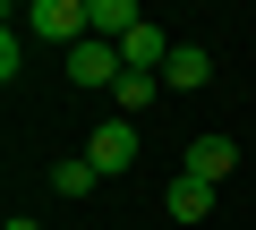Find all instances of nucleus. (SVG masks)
I'll use <instances>...</instances> for the list:
<instances>
[{
  "mask_svg": "<svg viewBox=\"0 0 256 230\" xmlns=\"http://www.w3.org/2000/svg\"><path fill=\"white\" fill-rule=\"evenodd\" d=\"M86 9H94V34H128V26H137V0H86Z\"/></svg>",
  "mask_w": 256,
  "mask_h": 230,
  "instance_id": "9d476101",
  "label": "nucleus"
},
{
  "mask_svg": "<svg viewBox=\"0 0 256 230\" xmlns=\"http://www.w3.org/2000/svg\"><path fill=\"white\" fill-rule=\"evenodd\" d=\"M68 77H77L86 94H111V85L128 77V60H120V43H111V34H86V43L68 51Z\"/></svg>",
  "mask_w": 256,
  "mask_h": 230,
  "instance_id": "7ed1b4c3",
  "label": "nucleus"
},
{
  "mask_svg": "<svg viewBox=\"0 0 256 230\" xmlns=\"http://www.w3.org/2000/svg\"><path fill=\"white\" fill-rule=\"evenodd\" d=\"M111 111H120V120H137V111H154V68H128V77L111 85Z\"/></svg>",
  "mask_w": 256,
  "mask_h": 230,
  "instance_id": "0eeeda50",
  "label": "nucleus"
},
{
  "mask_svg": "<svg viewBox=\"0 0 256 230\" xmlns=\"http://www.w3.org/2000/svg\"><path fill=\"white\" fill-rule=\"evenodd\" d=\"M171 51H180V43H162V26H154V17H137V26L120 34V60H128V68H154V77H162V68H171Z\"/></svg>",
  "mask_w": 256,
  "mask_h": 230,
  "instance_id": "39448f33",
  "label": "nucleus"
},
{
  "mask_svg": "<svg viewBox=\"0 0 256 230\" xmlns=\"http://www.w3.org/2000/svg\"><path fill=\"white\" fill-rule=\"evenodd\" d=\"M94 188H102V171H94V162H86V154H77V162H60V171H52V196H94Z\"/></svg>",
  "mask_w": 256,
  "mask_h": 230,
  "instance_id": "1a4fd4ad",
  "label": "nucleus"
},
{
  "mask_svg": "<svg viewBox=\"0 0 256 230\" xmlns=\"http://www.w3.org/2000/svg\"><path fill=\"white\" fill-rule=\"evenodd\" d=\"M205 77H214V60H205L196 43H180V51H171V68H162V85H180V94H196Z\"/></svg>",
  "mask_w": 256,
  "mask_h": 230,
  "instance_id": "6e6552de",
  "label": "nucleus"
},
{
  "mask_svg": "<svg viewBox=\"0 0 256 230\" xmlns=\"http://www.w3.org/2000/svg\"><path fill=\"white\" fill-rule=\"evenodd\" d=\"M180 171H188V179H205V188H222V179L239 171V145H230V137H188Z\"/></svg>",
  "mask_w": 256,
  "mask_h": 230,
  "instance_id": "20e7f679",
  "label": "nucleus"
},
{
  "mask_svg": "<svg viewBox=\"0 0 256 230\" xmlns=\"http://www.w3.org/2000/svg\"><path fill=\"white\" fill-rule=\"evenodd\" d=\"M18 77H26V43H18V26H9V34H0V85H18Z\"/></svg>",
  "mask_w": 256,
  "mask_h": 230,
  "instance_id": "9b49d317",
  "label": "nucleus"
},
{
  "mask_svg": "<svg viewBox=\"0 0 256 230\" xmlns=\"http://www.w3.org/2000/svg\"><path fill=\"white\" fill-rule=\"evenodd\" d=\"M26 34H34V43L77 51V43L94 34V9H86V0H26Z\"/></svg>",
  "mask_w": 256,
  "mask_h": 230,
  "instance_id": "f257e3e1",
  "label": "nucleus"
},
{
  "mask_svg": "<svg viewBox=\"0 0 256 230\" xmlns=\"http://www.w3.org/2000/svg\"><path fill=\"white\" fill-rule=\"evenodd\" d=\"M86 162H94L102 179H120L128 162H137V120H120V111H111V120H94V128H86Z\"/></svg>",
  "mask_w": 256,
  "mask_h": 230,
  "instance_id": "f03ea898",
  "label": "nucleus"
},
{
  "mask_svg": "<svg viewBox=\"0 0 256 230\" xmlns=\"http://www.w3.org/2000/svg\"><path fill=\"white\" fill-rule=\"evenodd\" d=\"M0 230H43V222H34V213H9V222H0Z\"/></svg>",
  "mask_w": 256,
  "mask_h": 230,
  "instance_id": "f8f14e48",
  "label": "nucleus"
},
{
  "mask_svg": "<svg viewBox=\"0 0 256 230\" xmlns=\"http://www.w3.org/2000/svg\"><path fill=\"white\" fill-rule=\"evenodd\" d=\"M162 213H171V222H205V213H214V188H205V179H188V171H180V179H171V188H162Z\"/></svg>",
  "mask_w": 256,
  "mask_h": 230,
  "instance_id": "423d86ee",
  "label": "nucleus"
}]
</instances>
